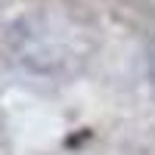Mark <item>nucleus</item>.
Instances as JSON below:
<instances>
[{"label":"nucleus","mask_w":155,"mask_h":155,"mask_svg":"<svg viewBox=\"0 0 155 155\" xmlns=\"http://www.w3.org/2000/svg\"><path fill=\"white\" fill-rule=\"evenodd\" d=\"M149 71H152V78H155V44H152V53H149Z\"/></svg>","instance_id":"obj_1"}]
</instances>
